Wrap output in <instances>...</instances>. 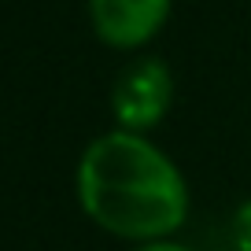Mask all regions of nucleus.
Wrapping results in <instances>:
<instances>
[{
	"label": "nucleus",
	"instance_id": "20e7f679",
	"mask_svg": "<svg viewBox=\"0 0 251 251\" xmlns=\"http://www.w3.org/2000/svg\"><path fill=\"white\" fill-rule=\"evenodd\" d=\"M233 244L236 251H251V200L240 203L233 214Z\"/></svg>",
	"mask_w": 251,
	"mask_h": 251
},
{
	"label": "nucleus",
	"instance_id": "f257e3e1",
	"mask_svg": "<svg viewBox=\"0 0 251 251\" xmlns=\"http://www.w3.org/2000/svg\"><path fill=\"white\" fill-rule=\"evenodd\" d=\"M78 203L100 229L122 240L155 244L181 229L188 188L181 170L144 133L96 137L78 163Z\"/></svg>",
	"mask_w": 251,
	"mask_h": 251
},
{
	"label": "nucleus",
	"instance_id": "7ed1b4c3",
	"mask_svg": "<svg viewBox=\"0 0 251 251\" xmlns=\"http://www.w3.org/2000/svg\"><path fill=\"white\" fill-rule=\"evenodd\" d=\"M166 11L170 0H89L96 33L115 48L144 45L166 23Z\"/></svg>",
	"mask_w": 251,
	"mask_h": 251
},
{
	"label": "nucleus",
	"instance_id": "f03ea898",
	"mask_svg": "<svg viewBox=\"0 0 251 251\" xmlns=\"http://www.w3.org/2000/svg\"><path fill=\"white\" fill-rule=\"evenodd\" d=\"M174 100V78L166 71L163 59H144L129 63L115 81V93H111V107H115V118L126 133H144L159 118L166 115Z\"/></svg>",
	"mask_w": 251,
	"mask_h": 251
},
{
	"label": "nucleus",
	"instance_id": "39448f33",
	"mask_svg": "<svg viewBox=\"0 0 251 251\" xmlns=\"http://www.w3.org/2000/svg\"><path fill=\"white\" fill-rule=\"evenodd\" d=\"M137 251H192V248H185V244H170V240H155V244H144V248H137Z\"/></svg>",
	"mask_w": 251,
	"mask_h": 251
}]
</instances>
